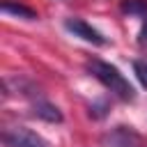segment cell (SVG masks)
<instances>
[{
  "label": "cell",
  "instance_id": "obj_9",
  "mask_svg": "<svg viewBox=\"0 0 147 147\" xmlns=\"http://www.w3.org/2000/svg\"><path fill=\"white\" fill-rule=\"evenodd\" d=\"M138 41H140V46H147V16L142 18V28H140V34H138Z\"/></svg>",
  "mask_w": 147,
  "mask_h": 147
},
{
  "label": "cell",
  "instance_id": "obj_5",
  "mask_svg": "<svg viewBox=\"0 0 147 147\" xmlns=\"http://www.w3.org/2000/svg\"><path fill=\"white\" fill-rule=\"evenodd\" d=\"M32 115L39 117V119H44V122H48V124H60L64 119L62 113H60V108L55 103H51L48 99H41V96L32 101Z\"/></svg>",
  "mask_w": 147,
  "mask_h": 147
},
{
  "label": "cell",
  "instance_id": "obj_4",
  "mask_svg": "<svg viewBox=\"0 0 147 147\" xmlns=\"http://www.w3.org/2000/svg\"><path fill=\"white\" fill-rule=\"evenodd\" d=\"M106 145L108 147H145L140 133H136L131 126H115L106 136Z\"/></svg>",
  "mask_w": 147,
  "mask_h": 147
},
{
  "label": "cell",
  "instance_id": "obj_7",
  "mask_svg": "<svg viewBox=\"0 0 147 147\" xmlns=\"http://www.w3.org/2000/svg\"><path fill=\"white\" fill-rule=\"evenodd\" d=\"M119 9H122L124 14L145 18V16H147V0H122Z\"/></svg>",
  "mask_w": 147,
  "mask_h": 147
},
{
  "label": "cell",
  "instance_id": "obj_2",
  "mask_svg": "<svg viewBox=\"0 0 147 147\" xmlns=\"http://www.w3.org/2000/svg\"><path fill=\"white\" fill-rule=\"evenodd\" d=\"M2 140L7 147H51L48 140H44L39 133H34L28 126H11L2 133Z\"/></svg>",
  "mask_w": 147,
  "mask_h": 147
},
{
  "label": "cell",
  "instance_id": "obj_8",
  "mask_svg": "<svg viewBox=\"0 0 147 147\" xmlns=\"http://www.w3.org/2000/svg\"><path fill=\"white\" fill-rule=\"evenodd\" d=\"M133 74H136V78L140 80V85L147 90V57L133 60Z\"/></svg>",
  "mask_w": 147,
  "mask_h": 147
},
{
  "label": "cell",
  "instance_id": "obj_1",
  "mask_svg": "<svg viewBox=\"0 0 147 147\" xmlns=\"http://www.w3.org/2000/svg\"><path fill=\"white\" fill-rule=\"evenodd\" d=\"M85 69L90 71V76H94V78H96L108 92H113L117 99H122V101H133V99H136L133 85L124 78V74H122L115 64L94 57V60H90V62L85 64Z\"/></svg>",
  "mask_w": 147,
  "mask_h": 147
},
{
  "label": "cell",
  "instance_id": "obj_6",
  "mask_svg": "<svg viewBox=\"0 0 147 147\" xmlns=\"http://www.w3.org/2000/svg\"><path fill=\"white\" fill-rule=\"evenodd\" d=\"M0 9H2L5 14H11V16H18V18H25V21H34V18H39L34 9H30V7L21 5V2H11V0H5V2L0 5Z\"/></svg>",
  "mask_w": 147,
  "mask_h": 147
},
{
  "label": "cell",
  "instance_id": "obj_3",
  "mask_svg": "<svg viewBox=\"0 0 147 147\" xmlns=\"http://www.w3.org/2000/svg\"><path fill=\"white\" fill-rule=\"evenodd\" d=\"M64 28H67L74 37H78V39H83V41H87V44H94V46H106V44H108V39H106L96 28H92L90 23H85L83 18H64Z\"/></svg>",
  "mask_w": 147,
  "mask_h": 147
}]
</instances>
